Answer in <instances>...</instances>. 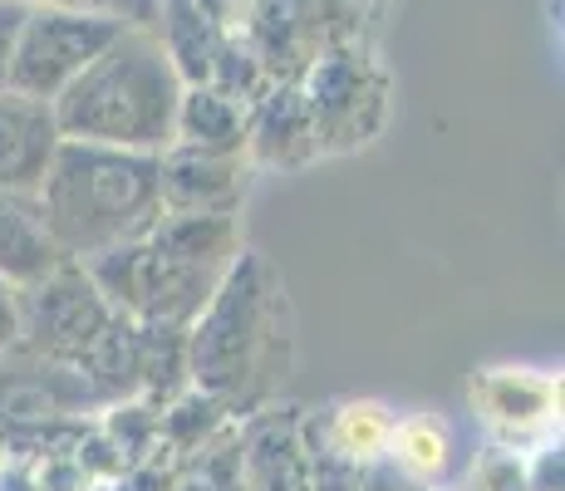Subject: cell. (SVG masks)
I'll return each mask as SVG.
<instances>
[{
    "label": "cell",
    "mask_w": 565,
    "mask_h": 491,
    "mask_svg": "<svg viewBox=\"0 0 565 491\" xmlns=\"http://www.w3.org/2000/svg\"><path fill=\"white\" fill-rule=\"evenodd\" d=\"M296 359V314L280 270L242 250L188 330V374L232 418H252L280 393Z\"/></svg>",
    "instance_id": "cell-1"
},
{
    "label": "cell",
    "mask_w": 565,
    "mask_h": 491,
    "mask_svg": "<svg viewBox=\"0 0 565 491\" xmlns=\"http://www.w3.org/2000/svg\"><path fill=\"white\" fill-rule=\"evenodd\" d=\"M242 256L236 216L162 212L148 236L79 260L108 310L143 330H192L232 260Z\"/></svg>",
    "instance_id": "cell-2"
},
{
    "label": "cell",
    "mask_w": 565,
    "mask_h": 491,
    "mask_svg": "<svg viewBox=\"0 0 565 491\" xmlns=\"http://www.w3.org/2000/svg\"><path fill=\"white\" fill-rule=\"evenodd\" d=\"M35 206L64 260H94L158 226V158L60 138L45 182L35 192Z\"/></svg>",
    "instance_id": "cell-3"
},
{
    "label": "cell",
    "mask_w": 565,
    "mask_h": 491,
    "mask_svg": "<svg viewBox=\"0 0 565 491\" xmlns=\"http://www.w3.org/2000/svg\"><path fill=\"white\" fill-rule=\"evenodd\" d=\"M182 89L188 84L172 70L162 40L128 25L50 108L60 138L162 158L178 138Z\"/></svg>",
    "instance_id": "cell-4"
},
{
    "label": "cell",
    "mask_w": 565,
    "mask_h": 491,
    "mask_svg": "<svg viewBox=\"0 0 565 491\" xmlns=\"http://www.w3.org/2000/svg\"><path fill=\"white\" fill-rule=\"evenodd\" d=\"M124 20L94 15V10H70V6H30L20 20L15 54H10V94L45 98L54 104L99 54L124 35Z\"/></svg>",
    "instance_id": "cell-5"
},
{
    "label": "cell",
    "mask_w": 565,
    "mask_h": 491,
    "mask_svg": "<svg viewBox=\"0 0 565 491\" xmlns=\"http://www.w3.org/2000/svg\"><path fill=\"white\" fill-rule=\"evenodd\" d=\"M20 300V349L45 364L74 369L99 334L114 324V310L79 260H60L45 280L15 290Z\"/></svg>",
    "instance_id": "cell-6"
},
{
    "label": "cell",
    "mask_w": 565,
    "mask_h": 491,
    "mask_svg": "<svg viewBox=\"0 0 565 491\" xmlns=\"http://www.w3.org/2000/svg\"><path fill=\"white\" fill-rule=\"evenodd\" d=\"M306 108L315 124V152H340L374 143L379 124H384V79L354 54L324 50L310 64V89Z\"/></svg>",
    "instance_id": "cell-7"
},
{
    "label": "cell",
    "mask_w": 565,
    "mask_h": 491,
    "mask_svg": "<svg viewBox=\"0 0 565 491\" xmlns=\"http://www.w3.org/2000/svg\"><path fill=\"white\" fill-rule=\"evenodd\" d=\"M242 491H310V442L296 408H260L236 438Z\"/></svg>",
    "instance_id": "cell-8"
},
{
    "label": "cell",
    "mask_w": 565,
    "mask_h": 491,
    "mask_svg": "<svg viewBox=\"0 0 565 491\" xmlns=\"http://www.w3.org/2000/svg\"><path fill=\"white\" fill-rule=\"evenodd\" d=\"M158 192H162V212L236 216V206L246 196V158L168 148L158 158Z\"/></svg>",
    "instance_id": "cell-9"
},
{
    "label": "cell",
    "mask_w": 565,
    "mask_h": 491,
    "mask_svg": "<svg viewBox=\"0 0 565 491\" xmlns=\"http://www.w3.org/2000/svg\"><path fill=\"white\" fill-rule=\"evenodd\" d=\"M54 148H60V124L45 98L0 89V196H35Z\"/></svg>",
    "instance_id": "cell-10"
},
{
    "label": "cell",
    "mask_w": 565,
    "mask_h": 491,
    "mask_svg": "<svg viewBox=\"0 0 565 491\" xmlns=\"http://www.w3.org/2000/svg\"><path fill=\"white\" fill-rule=\"evenodd\" d=\"M472 403L507 442L536 438L556 423L561 384L536 369H482L472 378Z\"/></svg>",
    "instance_id": "cell-11"
},
{
    "label": "cell",
    "mask_w": 565,
    "mask_h": 491,
    "mask_svg": "<svg viewBox=\"0 0 565 491\" xmlns=\"http://www.w3.org/2000/svg\"><path fill=\"white\" fill-rule=\"evenodd\" d=\"M246 158L266 168H290V162L315 158V124L300 89H276L246 124Z\"/></svg>",
    "instance_id": "cell-12"
},
{
    "label": "cell",
    "mask_w": 565,
    "mask_h": 491,
    "mask_svg": "<svg viewBox=\"0 0 565 491\" xmlns=\"http://www.w3.org/2000/svg\"><path fill=\"white\" fill-rule=\"evenodd\" d=\"M60 260L64 256L40 222L35 196H0V280L25 290L45 280Z\"/></svg>",
    "instance_id": "cell-13"
},
{
    "label": "cell",
    "mask_w": 565,
    "mask_h": 491,
    "mask_svg": "<svg viewBox=\"0 0 565 491\" xmlns=\"http://www.w3.org/2000/svg\"><path fill=\"white\" fill-rule=\"evenodd\" d=\"M246 114L242 98L198 84V89H182L178 108V138L172 148H198V152H222V158H246Z\"/></svg>",
    "instance_id": "cell-14"
},
{
    "label": "cell",
    "mask_w": 565,
    "mask_h": 491,
    "mask_svg": "<svg viewBox=\"0 0 565 491\" xmlns=\"http://www.w3.org/2000/svg\"><path fill=\"white\" fill-rule=\"evenodd\" d=\"M394 413L379 398H350L334 408L330 433H324V452H334L340 462L374 467L388 452V433H394Z\"/></svg>",
    "instance_id": "cell-15"
},
{
    "label": "cell",
    "mask_w": 565,
    "mask_h": 491,
    "mask_svg": "<svg viewBox=\"0 0 565 491\" xmlns=\"http://www.w3.org/2000/svg\"><path fill=\"white\" fill-rule=\"evenodd\" d=\"M388 457L413 477V482H438L452 462V433L433 413H413V418L394 423L388 433Z\"/></svg>",
    "instance_id": "cell-16"
},
{
    "label": "cell",
    "mask_w": 565,
    "mask_h": 491,
    "mask_svg": "<svg viewBox=\"0 0 565 491\" xmlns=\"http://www.w3.org/2000/svg\"><path fill=\"white\" fill-rule=\"evenodd\" d=\"M472 491H531L516 452H487L472 472Z\"/></svg>",
    "instance_id": "cell-17"
},
{
    "label": "cell",
    "mask_w": 565,
    "mask_h": 491,
    "mask_svg": "<svg viewBox=\"0 0 565 491\" xmlns=\"http://www.w3.org/2000/svg\"><path fill=\"white\" fill-rule=\"evenodd\" d=\"M25 0H0V89L10 79V54H15V35H20V20H25Z\"/></svg>",
    "instance_id": "cell-18"
},
{
    "label": "cell",
    "mask_w": 565,
    "mask_h": 491,
    "mask_svg": "<svg viewBox=\"0 0 565 491\" xmlns=\"http://www.w3.org/2000/svg\"><path fill=\"white\" fill-rule=\"evenodd\" d=\"M0 467H6V452H0Z\"/></svg>",
    "instance_id": "cell-19"
},
{
    "label": "cell",
    "mask_w": 565,
    "mask_h": 491,
    "mask_svg": "<svg viewBox=\"0 0 565 491\" xmlns=\"http://www.w3.org/2000/svg\"><path fill=\"white\" fill-rule=\"evenodd\" d=\"M418 491H428V487H418Z\"/></svg>",
    "instance_id": "cell-20"
}]
</instances>
